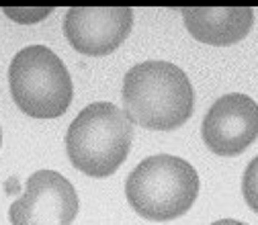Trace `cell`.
Here are the masks:
<instances>
[{
	"mask_svg": "<svg viewBox=\"0 0 258 225\" xmlns=\"http://www.w3.org/2000/svg\"><path fill=\"white\" fill-rule=\"evenodd\" d=\"M123 107L129 121L152 131L182 127L195 111L188 76L170 61H144L125 74Z\"/></svg>",
	"mask_w": 258,
	"mask_h": 225,
	"instance_id": "obj_1",
	"label": "cell"
},
{
	"mask_svg": "<svg viewBox=\"0 0 258 225\" xmlns=\"http://www.w3.org/2000/svg\"><path fill=\"white\" fill-rule=\"evenodd\" d=\"M134 123L113 103H92L78 113L66 133V152L76 170L92 178L115 174L127 160Z\"/></svg>",
	"mask_w": 258,
	"mask_h": 225,
	"instance_id": "obj_2",
	"label": "cell"
},
{
	"mask_svg": "<svg viewBox=\"0 0 258 225\" xmlns=\"http://www.w3.org/2000/svg\"><path fill=\"white\" fill-rule=\"evenodd\" d=\"M132 209L148 221H174L188 213L199 195V176L186 160L158 154L132 170L125 180Z\"/></svg>",
	"mask_w": 258,
	"mask_h": 225,
	"instance_id": "obj_3",
	"label": "cell"
},
{
	"mask_svg": "<svg viewBox=\"0 0 258 225\" xmlns=\"http://www.w3.org/2000/svg\"><path fill=\"white\" fill-rule=\"evenodd\" d=\"M9 86L15 105L35 119L61 117L74 94L63 61L45 45H29L13 57Z\"/></svg>",
	"mask_w": 258,
	"mask_h": 225,
	"instance_id": "obj_4",
	"label": "cell"
},
{
	"mask_svg": "<svg viewBox=\"0 0 258 225\" xmlns=\"http://www.w3.org/2000/svg\"><path fill=\"white\" fill-rule=\"evenodd\" d=\"M76 215V190L55 170H39L29 176L23 197L9 209L13 225H70Z\"/></svg>",
	"mask_w": 258,
	"mask_h": 225,
	"instance_id": "obj_5",
	"label": "cell"
},
{
	"mask_svg": "<svg viewBox=\"0 0 258 225\" xmlns=\"http://www.w3.org/2000/svg\"><path fill=\"white\" fill-rule=\"evenodd\" d=\"M201 137L217 156H240L258 137V105L246 94H223L207 111Z\"/></svg>",
	"mask_w": 258,
	"mask_h": 225,
	"instance_id": "obj_6",
	"label": "cell"
},
{
	"mask_svg": "<svg viewBox=\"0 0 258 225\" xmlns=\"http://www.w3.org/2000/svg\"><path fill=\"white\" fill-rule=\"evenodd\" d=\"M132 25L134 11L127 7H74L63 19V33L70 45L84 55H109L127 39Z\"/></svg>",
	"mask_w": 258,
	"mask_h": 225,
	"instance_id": "obj_7",
	"label": "cell"
},
{
	"mask_svg": "<svg viewBox=\"0 0 258 225\" xmlns=\"http://www.w3.org/2000/svg\"><path fill=\"white\" fill-rule=\"evenodd\" d=\"M184 25L188 33L207 45H234L242 41L254 25V11L248 7L225 9H184Z\"/></svg>",
	"mask_w": 258,
	"mask_h": 225,
	"instance_id": "obj_8",
	"label": "cell"
},
{
	"mask_svg": "<svg viewBox=\"0 0 258 225\" xmlns=\"http://www.w3.org/2000/svg\"><path fill=\"white\" fill-rule=\"evenodd\" d=\"M242 195L248 203V207L258 213V156L248 164L244 176H242Z\"/></svg>",
	"mask_w": 258,
	"mask_h": 225,
	"instance_id": "obj_9",
	"label": "cell"
},
{
	"mask_svg": "<svg viewBox=\"0 0 258 225\" xmlns=\"http://www.w3.org/2000/svg\"><path fill=\"white\" fill-rule=\"evenodd\" d=\"M211 225H246V223L234 221V219H221V221H215V223H211Z\"/></svg>",
	"mask_w": 258,
	"mask_h": 225,
	"instance_id": "obj_10",
	"label": "cell"
},
{
	"mask_svg": "<svg viewBox=\"0 0 258 225\" xmlns=\"http://www.w3.org/2000/svg\"><path fill=\"white\" fill-rule=\"evenodd\" d=\"M0 145H3V131H0Z\"/></svg>",
	"mask_w": 258,
	"mask_h": 225,
	"instance_id": "obj_11",
	"label": "cell"
}]
</instances>
